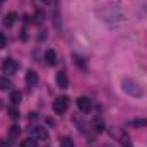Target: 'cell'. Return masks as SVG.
Listing matches in <instances>:
<instances>
[{"instance_id": "6da1fadb", "label": "cell", "mask_w": 147, "mask_h": 147, "mask_svg": "<svg viewBox=\"0 0 147 147\" xmlns=\"http://www.w3.org/2000/svg\"><path fill=\"white\" fill-rule=\"evenodd\" d=\"M98 17L110 26H118L125 21V12L118 5H106L101 10H98Z\"/></svg>"}, {"instance_id": "7a4b0ae2", "label": "cell", "mask_w": 147, "mask_h": 147, "mask_svg": "<svg viewBox=\"0 0 147 147\" xmlns=\"http://www.w3.org/2000/svg\"><path fill=\"white\" fill-rule=\"evenodd\" d=\"M121 89H123L125 94H128V96H132V98H142V96H144L142 86H140L137 80L128 79V77H125V79L121 80Z\"/></svg>"}, {"instance_id": "3957f363", "label": "cell", "mask_w": 147, "mask_h": 147, "mask_svg": "<svg viewBox=\"0 0 147 147\" xmlns=\"http://www.w3.org/2000/svg\"><path fill=\"white\" fill-rule=\"evenodd\" d=\"M67 108H69V98H67V96H60V98H57V99L53 101V111H55L57 115L65 113Z\"/></svg>"}, {"instance_id": "277c9868", "label": "cell", "mask_w": 147, "mask_h": 147, "mask_svg": "<svg viewBox=\"0 0 147 147\" xmlns=\"http://www.w3.org/2000/svg\"><path fill=\"white\" fill-rule=\"evenodd\" d=\"M111 135L121 144L123 147H132V144H130V139H128V135L123 132V130H120V128H116V130H111Z\"/></svg>"}, {"instance_id": "5b68a950", "label": "cell", "mask_w": 147, "mask_h": 147, "mask_svg": "<svg viewBox=\"0 0 147 147\" xmlns=\"http://www.w3.org/2000/svg\"><path fill=\"white\" fill-rule=\"evenodd\" d=\"M2 70H3V74H7V75L16 74V70H17V62L12 60V58H7V60L2 63Z\"/></svg>"}, {"instance_id": "8992f818", "label": "cell", "mask_w": 147, "mask_h": 147, "mask_svg": "<svg viewBox=\"0 0 147 147\" xmlns=\"http://www.w3.org/2000/svg\"><path fill=\"white\" fill-rule=\"evenodd\" d=\"M77 106H79V110H80V111L87 113V111L92 108V103H91V99H89V98L80 96V98H77Z\"/></svg>"}, {"instance_id": "52a82bcc", "label": "cell", "mask_w": 147, "mask_h": 147, "mask_svg": "<svg viewBox=\"0 0 147 147\" xmlns=\"http://www.w3.org/2000/svg\"><path fill=\"white\" fill-rule=\"evenodd\" d=\"M31 134H33V139H36V140H46L48 139V132L43 127H34L31 130Z\"/></svg>"}, {"instance_id": "ba28073f", "label": "cell", "mask_w": 147, "mask_h": 147, "mask_svg": "<svg viewBox=\"0 0 147 147\" xmlns=\"http://www.w3.org/2000/svg\"><path fill=\"white\" fill-rule=\"evenodd\" d=\"M57 84L60 86V89H67L69 87V77L65 72H58L57 74Z\"/></svg>"}, {"instance_id": "9c48e42d", "label": "cell", "mask_w": 147, "mask_h": 147, "mask_svg": "<svg viewBox=\"0 0 147 147\" xmlns=\"http://www.w3.org/2000/svg\"><path fill=\"white\" fill-rule=\"evenodd\" d=\"M26 84H28L29 87H33V86L38 84V74L34 72V70H28V72H26Z\"/></svg>"}, {"instance_id": "30bf717a", "label": "cell", "mask_w": 147, "mask_h": 147, "mask_svg": "<svg viewBox=\"0 0 147 147\" xmlns=\"http://www.w3.org/2000/svg\"><path fill=\"white\" fill-rule=\"evenodd\" d=\"M16 19H17V14H16V12H9V14L5 16V19H3V26H5V28H10V26H14Z\"/></svg>"}, {"instance_id": "8fae6325", "label": "cell", "mask_w": 147, "mask_h": 147, "mask_svg": "<svg viewBox=\"0 0 147 147\" xmlns=\"http://www.w3.org/2000/svg\"><path fill=\"white\" fill-rule=\"evenodd\" d=\"M19 134H21V128H19L17 125H12L10 130H9V140H10V142L17 140V139H19Z\"/></svg>"}, {"instance_id": "7c38bea8", "label": "cell", "mask_w": 147, "mask_h": 147, "mask_svg": "<svg viewBox=\"0 0 147 147\" xmlns=\"http://www.w3.org/2000/svg\"><path fill=\"white\" fill-rule=\"evenodd\" d=\"M45 60H46L48 65H55V63H57V53H55L53 50H48V51L45 53Z\"/></svg>"}, {"instance_id": "4fadbf2b", "label": "cell", "mask_w": 147, "mask_h": 147, "mask_svg": "<svg viewBox=\"0 0 147 147\" xmlns=\"http://www.w3.org/2000/svg\"><path fill=\"white\" fill-rule=\"evenodd\" d=\"M21 98H22V96H21L19 91H12V92H10V103H12V105H19V103H21Z\"/></svg>"}, {"instance_id": "5bb4252c", "label": "cell", "mask_w": 147, "mask_h": 147, "mask_svg": "<svg viewBox=\"0 0 147 147\" xmlns=\"http://www.w3.org/2000/svg\"><path fill=\"white\" fill-rule=\"evenodd\" d=\"M10 87H12V82L7 77H0V89L5 91V89H10Z\"/></svg>"}, {"instance_id": "9a60e30c", "label": "cell", "mask_w": 147, "mask_h": 147, "mask_svg": "<svg viewBox=\"0 0 147 147\" xmlns=\"http://www.w3.org/2000/svg\"><path fill=\"white\" fill-rule=\"evenodd\" d=\"M94 130H96V132H103V130H105V121H103L101 118H96V120H94Z\"/></svg>"}, {"instance_id": "2e32d148", "label": "cell", "mask_w": 147, "mask_h": 147, "mask_svg": "<svg viewBox=\"0 0 147 147\" xmlns=\"http://www.w3.org/2000/svg\"><path fill=\"white\" fill-rule=\"evenodd\" d=\"M21 147H38V142L36 139H26L21 142Z\"/></svg>"}, {"instance_id": "e0dca14e", "label": "cell", "mask_w": 147, "mask_h": 147, "mask_svg": "<svg viewBox=\"0 0 147 147\" xmlns=\"http://www.w3.org/2000/svg\"><path fill=\"white\" fill-rule=\"evenodd\" d=\"M60 147H75V146H74V140L70 137H63V139H60Z\"/></svg>"}, {"instance_id": "ac0fdd59", "label": "cell", "mask_w": 147, "mask_h": 147, "mask_svg": "<svg viewBox=\"0 0 147 147\" xmlns=\"http://www.w3.org/2000/svg\"><path fill=\"white\" fill-rule=\"evenodd\" d=\"M132 127H146L147 125V120H132L130 121Z\"/></svg>"}, {"instance_id": "d6986e66", "label": "cell", "mask_w": 147, "mask_h": 147, "mask_svg": "<svg viewBox=\"0 0 147 147\" xmlns=\"http://www.w3.org/2000/svg\"><path fill=\"white\" fill-rule=\"evenodd\" d=\"M9 115H10L12 120H17V118H19V111L16 110V108H10V110H9Z\"/></svg>"}, {"instance_id": "ffe728a7", "label": "cell", "mask_w": 147, "mask_h": 147, "mask_svg": "<svg viewBox=\"0 0 147 147\" xmlns=\"http://www.w3.org/2000/svg\"><path fill=\"white\" fill-rule=\"evenodd\" d=\"M43 19H45V14L38 10V12H36V16H34V21H36L38 24H41V22H43Z\"/></svg>"}, {"instance_id": "44dd1931", "label": "cell", "mask_w": 147, "mask_h": 147, "mask_svg": "<svg viewBox=\"0 0 147 147\" xmlns=\"http://www.w3.org/2000/svg\"><path fill=\"white\" fill-rule=\"evenodd\" d=\"M5 43H7V39L3 38V34L0 33V46H5Z\"/></svg>"}, {"instance_id": "7402d4cb", "label": "cell", "mask_w": 147, "mask_h": 147, "mask_svg": "<svg viewBox=\"0 0 147 147\" xmlns=\"http://www.w3.org/2000/svg\"><path fill=\"white\" fill-rule=\"evenodd\" d=\"M43 2H46L48 5H57V0H43Z\"/></svg>"}, {"instance_id": "603a6c76", "label": "cell", "mask_w": 147, "mask_h": 147, "mask_svg": "<svg viewBox=\"0 0 147 147\" xmlns=\"http://www.w3.org/2000/svg\"><path fill=\"white\" fill-rule=\"evenodd\" d=\"M0 147H5V142L3 140H0Z\"/></svg>"}, {"instance_id": "cb8c5ba5", "label": "cell", "mask_w": 147, "mask_h": 147, "mask_svg": "<svg viewBox=\"0 0 147 147\" xmlns=\"http://www.w3.org/2000/svg\"><path fill=\"white\" fill-rule=\"evenodd\" d=\"M2 106H3V105H2V103H0V108H2Z\"/></svg>"}, {"instance_id": "d4e9b609", "label": "cell", "mask_w": 147, "mask_h": 147, "mask_svg": "<svg viewBox=\"0 0 147 147\" xmlns=\"http://www.w3.org/2000/svg\"><path fill=\"white\" fill-rule=\"evenodd\" d=\"M0 2H3V0H0Z\"/></svg>"}]
</instances>
